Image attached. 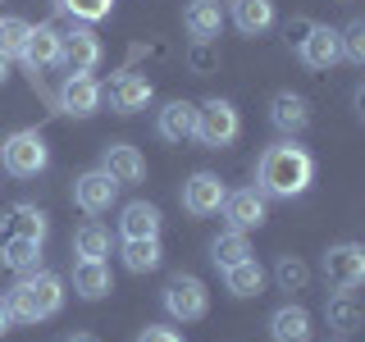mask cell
Segmentation results:
<instances>
[{
	"instance_id": "obj_29",
	"label": "cell",
	"mask_w": 365,
	"mask_h": 342,
	"mask_svg": "<svg viewBox=\"0 0 365 342\" xmlns=\"http://www.w3.org/2000/svg\"><path fill=\"white\" fill-rule=\"evenodd\" d=\"M73 256H78V260H106V256H110V228L83 224V228L73 233Z\"/></svg>"
},
{
	"instance_id": "obj_7",
	"label": "cell",
	"mask_w": 365,
	"mask_h": 342,
	"mask_svg": "<svg viewBox=\"0 0 365 342\" xmlns=\"http://www.w3.org/2000/svg\"><path fill=\"white\" fill-rule=\"evenodd\" d=\"M228 197L224 178L210 174V169H201V174H192L182 182V210L192 214V219H210V214H220V205Z\"/></svg>"
},
{
	"instance_id": "obj_31",
	"label": "cell",
	"mask_w": 365,
	"mask_h": 342,
	"mask_svg": "<svg viewBox=\"0 0 365 342\" xmlns=\"http://www.w3.org/2000/svg\"><path fill=\"white\" fill-rule=\"evenodd\" d=\"M274 279H279L283 292H302L306 279H311V269L302 265V256H279V265H274Z\"/></svg>"
},
{
	"instance_id": "obj_22",
	"label": "cell",
	"mask_w": 365,
	"mask_h": 342,
	"mask_svg": "<svg viewBox=\"0 0 365 342\" xmlns=\"http://www.w3.org/2000/svg\"><path fill=\"white\" fill-rule=\"evenodd\" d=\"M73 292L83 296V301H101V296H110L114 279H110L106 260H78V265H73Z\"/></svg>"
},
{
	"instance_id": "obj_18",
	"label": "cell",
	"mask_w": 365,
	"mask_h": 342,
	"mask_svg": "<svg viewBox=\"0 0 365 342\" xmlns=\"http://www.w3.org/2000/svg\"><path fill=\"white\" fill-rule=\"evenodd\" d=\"M155 133L174 146L192 142V133H197V105L192 100H169L165 110H155Z\"/></svg>"
},
{
	"instance_id": "obj_28",
	"label": "cell",
	"mask_w": 365,
	"mask_h": 342,
	"mask_svg": "<svg viewBox=\"0 0 365 342\" xmlns=\"http://www.w3.org/2000/svg\"><path fill=\"white\" fill-rule=\"evenodd\" d=\"M247 256H251V242H247V233H237V228H228V233H220L210 242L215 269H228V265H237V260H247Z\"/></svg>"
},
{
	"instance_id": "obj_6",
	"label": "cell",
	"mask_w": 365,
	"mask_h": 342,
	"mask_svg": "<svg viewBox=\"0 0 365 342\" xmlns=\"http://www.w3.org/2000/svg\"><path fill=\"white\" fill-rule=\"evenodd\" d=\"M324 279L334 292H356L365 283V247L361 242H338L324 251Z\"/></svg>"
},
{
	"instance_id": "obj_15",
	"label": "cell",
	"mask_w": 365,
	"mask_h": 342,
	"mask_svg": "<svg viewBox=\"0 0 365 342\" xmlns=\"http://www.w3.org/2000/svg\"><path fill=\"white\" fill-rule=\"evenodd\" d=\"M101 169H106L119 187H128V182L146 178V155L137 151V146H128V142H110L106 151H101Z\"/></svg>"
},
{
	"instance_id": "obj_26",
	"label": "cell",
	"mask_w": 365,
	"mask_h": 342,
	"mask_svg": "<svg viewBox=\"0 0 365 342\" xmlns=\"http://www.w3.org/2000/svg\"><path fill=\"white\" fill-rule=\"evenodd\" d=\"M123 265L133 274H151L160 269V260H165V251H160V237H123Z\"/></svg>"
},
{
	"instance_id": "obj_35",
	"label": "cell",
	"mask_w": 365,
	"mask_h": 342,
	"mask_svg": "<svg viewBox=\"0 0 365 342\" xmlns=\"http://www.w3.org/2000/svg\"><path fill=\"white\" fill-rule=\"evenodd\" d=\"M205 46H210V41H197V51H192V68H197V73H205V68H215V55L205 51Z\"/></svg>"
},
{
	"instance_id": "obj_9",
	"label": "cell",
	"mask_w": 365,
	"mask_h": 342,
	"mask_svg": "<svg viewBox=\"0 0 365 342\" xmlns=\"http://www.w3.org/2000/svg\"><path fill=\"white\" fill-rule=\"evenodd\" d=\"M101 105H106V87L96 83L91 73H64L60 87V110L73 114V119H91Z\"/></svg>"
},
{
	"instance_id": "obj_23",
	"label": "cell",
	"mask_w": 365,
	"mask_h": 342,
	"mask_svg": "<svg viewBox=\"0 0 365 342\" xmlns=\"http://www.w3.org/2000/svg\"><path fill=\"white\" fill-rule=\"evenodd\" d=\"M0 265L14 274L41 269V242H32V237H0Z\"/></svg>"
},
{
	"instance_id": "obj_12",
	"label": "cell",
	"mask_w": 365,
	"mask_h": 342,
	"mask_svg": "<svg viewBox=\"0 0 365 342\" xmlns=\"http://www.w3.org/2000/svg\"><path fill=\"white\" fill-rule=\"evenodd\" d=\"M46 233H51V219H46V210L32 205V201H19L0 214V237H32V242H46Z\"/></svg>"
},
{
	"instance_id": "obj_30",
	"label": "cell",
	"mask_w": 365,
	"mask_h": 342,
	"mask_svg": "<svg viewBox=\"0 0 365 342\" xmlns=\"http://www.w3.org/2000/svg\"><path fill=\"white\" fill-rule=\"evenodd\" d=\"M28 32H32V23H28V19H19V14L0 19V55H5V60L23 55V41H28Z\"/></svg>"
},
{
	"instance_id": "obj_37",
	"label": "cell",
	"mask_w": 365,
	"mask_h": 342,
	"mask_svg": "<svg viewBox=\"0 0 365 342\" xmlns=\"http://www.w3.org/2000/svg\"><path fill=\"white\" fill-rule=\"evenodd\" d=\"M64 342H101V338H96V333H68Z\"/></svg>"
},
{
	"instance_id": "obj_24",
	"label": "cell",
	"mask_w": 365,
	"mask_h": 342,
	"mask_svg": "<svg viewBox=\"0 0 365 342\" xmlns=\"http://www.w3.org/2000/svg\"><path fill=\"white\" fill-rule=\"evenodd\" d=\"M233 23L242 37H260L274 28V0H233Z\"/></svg>"
},
{
	"instance_id": "obj_5",
	"label": "cell",
	"mask_w": 365,
	"mask_h": 342,
	"mask_svg": "<svg viewBox=\"0 0 365 342\" xmlns=\"http://www.w3.org/2000/svg\"><path fill=\"white\" fill-rule=\"evenodd\" d=\"M160 301H165V311L182 319V324H192V319H201L205 311H210V292H205V283L197 279V274H174V279L165 283V292H160Z\"/></svg>"
},
{
	"instance_id": "obj_1",
	"label": "cell",
	"mask_w": 365,
	"mask_h": 342,
	"mask_svg": "<svg viewBox=\"0 0 365 342\" xmlns=\"http://www.w3.org/2000/svg\"><path fill=\"white\" fill-rule=\"evenodd\" d=\"M311 182H315V160H311L306 146L274 142V146L260 151V160H256V192L260 197L292 201V197H302Z\"/></svg>"
},
{
	"instance_id": "obj_11",
	"label": "cell",
	"mask_w": 365,
	"mask_h": 342,
	"mask_svg": "<svg viewBox=\"0 0 365 342\" xmlns=\"http://www.w3.org/2000/svg\"><path fill=\"white\" fill-rule=\"evenodd\" d=\"M297 55H302L306 68H334L342 60V46H338V32L329 23H311L306 37L297 41Z\"/></svg>"
},
{
	"instance_id": "obj_20",
	"label": "cell",
	"mask_w": 365,
	"mask_h": 342,
	"mask_svg": "<svg viewBox=\"0 0 365 342\" xmlns=\"http://www.w3.org/2000/svg\"><path fill=\"white\" fill-rule=\"evenodd\" d=\"M311 311L306 306H297V301H288V306H279V311L269 315V338L274 342H311Z\"/></svg>"
},
{
	"instance_id": "obj_13",
	"label": "cell",
	"mask_w": 365,
	"mask_h": 342,
	"mask_svg": "<svg viewBox=\"0 0 365 342\" xmlns=\"http://www.w3.org/2000/svg\"><path fill=\"white\" fill-rule=\"evenodd\" d=\"M224 219H228V228H237V233H251V228H260L269 219L265 214V197H260L256 187H242V192H228L224 197Z\"/></svg>"
},
{
	"instance_id": "obj_3",
	"label": "cell",
	"mask_w": 365,
	"mask_h": 342,
	"mask_svg": "<svg viewBox=\"0 0 365 342\" xmlns=\"http://www.w3.org/2000/svg\"><path fill=\"white\" fill-rule=\"evenodd\" d=\"M237 133H242V114H237L233 100L224 96H210L197 105V142L205 146V151H224V146L237 142Z\"/></svg>"
},
{
	"instance_id": "obj_19",
	"label": "cell",
	"mask_w": 365,
	"mask_h": 342,
	"mask_svg": "<svg viewBox=\"0 0 365 342\" xmlns=\"http://www.w3.org/2000/svg\"><path fill=\"white\" fill-rule=\"evenodd\" d=\"M182 28H187L192 41H215L220 28H224L220 0H187V9H182Z\"/></svg>"
},
{
	"instance_id": "obj_38",
	"label": "cell",
	"mask_w": 365,
	"mask_h": 342,
	"mask_svg": "<svg viewBox=\"0 0 365 342\" xmlns=\"http://www.w3.org/2000/svg\"><path fill=\"white\" fill-rule=\"evenodd\" d=\"M5 78H9V60L0 55V87H5Z\"/></svg>"
},
{
	"instance_id": "obj_4",
	"label": "cell",
	"mask_w": 365,
	"mask_h": 342,
	"mask_svg": "<svg viewBox=\"0 0 365 342\" xmlns=\"http://www.w3.org/2000/svg\"><path fill=\"white\" fill-rule=\"evenodd\" d=\"M0 165L14 178H37L46 165H51V151H46V137L37 128H19L0 142Z\"/></svg>"
},
{
	"instance_id": "obj_10",
	"label": "cell",
	"mask_w": 365,
	"mask_h": 342,
	"mask_svg": "<svg viewBox=\"0 0 365 342\" xmlns=\"http://www.w3.org/2000/svg\"><path fill=\"white\" fill-rule=\"evenodd\" d=\"M101 60H106V46L91 28H73L68 37H60V64L68 73H91Z\"/></svg>"
},
{
	"instance_id": "obj_34",
	"label": "cell",
	"mask_w": 365,
	"mask_h": 342,
	"mask_svg": "<svg viewBox=\"0 0 365 342\" xmlns=\"http://www.w3.org/2000/svg\"><path fill=\"white\" fill-rule=\"evenodd\" d=\"M137 342H182L174 328H165V324H146L142 333H137Z\"/></svg>"
},
{
	"instance_id": "obj_17",
	"label": "cell",
	"mask_w": 365,
	"mask_h": 342,
	"mask_svg": "<svg viewBox=\"0 0 365 342\" xmlns=\"http://www.w3.org/2000/svg\"><path fill=\"white\" fill-rule=\"evenodd\" d=\"M106 96H110V110H114V114H137V110H146V105H151L155 87L146 83L142 73H119V78L110 83Z\"/></svg>"
},
{
	"instance_id": "obj_14",
	"label": "cell",
	"mask_w": 365,
	"mask_h": 342,
	"mask_svg": "<svg viewBox=\"0 0 365 342\" xmlns=\"http://www.w3.org/2000/svg\"><path fill=\"white\" fill-rule=\"evenodd\" d=\"M60 37H64V32L51 28V23H41V28L28 32V41H23V55H19V60L28 64L32 78H37L41 68H55V64H60Z\"/></svg>"
},
{
	"instance_id": "obj_16",
	"label": "cell",
	"mask_w": 365,
	"mask_h": 342,
	"mask_svg": "<svg viewBox=\"0 0 365 342\" xmlns=\"http://www.w3.org/2000/svg\"><path fill=\"white\" fill-rule=\"evenodd\" d=\"M269 123L279 133H306L311 128V100L302 96V91H274V100H269Z\"/></svg>"
},
{
	"instance_id": "obj_33",
	"label": "cell",
	"mask_w": 365,
	"mask_h": 342,
	"mask_svg": "<svg viewBox=\"0 0 365 342\" xmlns=\"http://www.w3.org/2000/svg\"><path fill=\"white\" fill-rule=\"evenodd\" d=\"M338 46H342V55H347L351 64H365V23L351 19L347 28L338 32Z\"/></svg>"
},
{
	"instance_id": "obj_8",
	"label": "cell",
	"mask_w": 365,
	"mask_h": 342,
	"mask_svg": "<svg viewBox=\"0 0 365 342\" xmlns=\"http://www.w3.org/2000/svg\"><path fill=\"white\" fill-rule=\"evenodd\" d=\"M114 201H119V182L106 169H87V174L73 178V205L83 214H106Z\"/></svg>"
},
{
	"instance_id": "obj_36",
	"label": "cell",
	"mask_w": 365,
	"mask_h": 342,
	"mask_svg": "<svg viewBox=\"0 0 365 342\" xmlns=\"http://www.w3.org/2000/svg\"><path fill=\"white\" fill-rule=\"evenodd\" d=\"M9 324H14V315H9V301H5V296H0V338L9 333Z\"/></svg>"
},
{
	"instance_id": "obj_25",
	"label": "cell",
	"mask_w": 365,
	"mask_h": 342,
	"mask_svg": "<svg viewBox=\"0 0 365 342\" xmlns=\"http://www.w3.org/2000/svg\"><path fill=\"white\" fill-rule=\"evenodd\" d=\"M224 288L233 296H260V288H265V269H260V260L247 256V260H237V265H228L224 269Z\"/></svg>"
},
{
	"instance_id": "obj_21",
	"label": "cell",
	"mask_w": 365,
	"mask_h": 342,
	"mask_svg": "<svg viewBox=\"0 0 365 342\" xmlns=\"http://www.w3.org/2000/svg\"><path fill=\"white\" fill-rule=\"evenodd\" d=\"M160 228H165L160 205H151V201H128V205H123L119 237H160Z\"/></svg>"
},
{
	"instance_id": "obj_32",
	"label": "cell",
	"mask_w": 365,
	"mask_h": 342,
	"mask_svg": "<svg viewBox=\"0 0 365 342\" xmlns=\"http://www.w3.org/2000/svg\"><path fill=\"white\" fill-rule=\"evenodd\" d=\"M55 5H60V14L78 19V23H96L114 9V0H55Z\"/></svg>"
},
{
	"instance_id": "obj_27",
	"label": "cell",
	"mask_w": 365,
	"mask_h": 342,
	"mask_svg": "<svg viewBox=\"0 0 365 342\" xmlns=\"http://www.w3.org/2000/svg\"><path fill=\"white\" fill-rule=\"evenodd\" d=\"M324 319H329V328H338V333H356V328H361V301H356V292H334V296H329V306H324Z\"/></svg>"
},
{
	"instance_id": "obj_2",
	"label": "cell",
	"mask_w": 365,
	"mask_h": 342,
	"mask_svg": "<svg viewBox=\"0 0 365 342\" xmlns=\"http://www.w3.org/2000/svg\"><path fill=\"white\" fill-rule=\"evenodd\" d=\"M9 301V315L19 324H41V319L60 315L64 306V279L51 269H32V274H19V283L5 292Z\"/></svg>"
}]
</instances>
